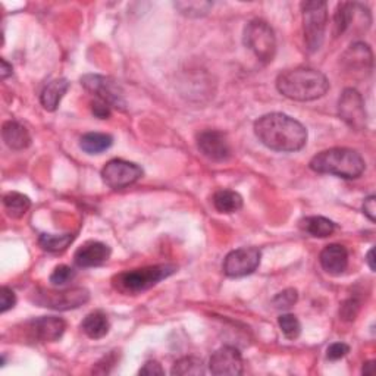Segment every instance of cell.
I'll return each mask as SVG.
<instances>
[{
  "instance_id": "cell-1",
  "label": "cell",
  "mask_w": 376,
  "mask_h": 376,
  "mask_svg": "<svg viewBox=\"0 0 376 376\" xmlns=\"http://www.w3.org/2000/svg\"><path fill=\"white\" fill-rule=\"evenodd\" d=\"M259 142L275 152H297L307 143V130L285 113H268L254 124Z\"/></svg>"
},
{
  "instance_id": "cell-2",
  "label": "cell",
  "mask_w": 376,
  "mask_h": 376,
  "mask_svg": "<svg viewBox=\"0 0 376 376\" xmlns=\"http://www.w3.org/2000/svg\"><path fill=\"white\" fill-rule=\"evenodd\" d=\"M276 89L290 101L312 102L326 94L329 83L321 71L312 68H294L278 75Z\"/></svg>"
},
{
  "instance_id": "cell-3",
  "label": "cell",
  "mask_w": 376,
  "mask_h": 376,
  "mask_svg": "<svg viewBox=\"0 0 376 376\" xmlns=\"http://www.w3.org/2000/svg\"><path fill=\"white\" fill-rule=\"evenodd\" d=\"M310 169L318 173H328L344 178V180H355L365 168V159L360 153L346 147H334L316 154L310 161Z\"/></svg>"
},
{
  "instance_id": "cell-4",
  "label": "cell",
  "mask_w": 376,
  "mask_h": 376,
  "mask_svg": "<svg viewBox=\"0 0 376 376\" xmlns=\"http://www.w3.org/2000/svg\"><path fill=\"white\" fill-rule=\"evenodd\" d=\"M176 272L173 265H154L118 273L113 287L124 294H138L150 290Z\"/></svg>"
},
{
  "instance_id": "cell-5",
  "label": "cell",
  "mask_w": 376,
  "mask_h": 376,
  "mask_svg": "<svg viewBox=\"0 0 376 376\" xmlns=\"http://www.w3.org/2000/svg\"><path fill=\"white\" fill-rule=\"evenodd\" d=\"M303 11V28H304V42L309 52L319 50L328 23V5L326 2L312 0V2H302Z\"/></svg>"
},
{
  "instance_id": "cell-6",
  "label": "cell",
  "mask_w": 376,
  "mask_h": 376,
  "mask_svg": "<svg viewBox=\"0 0 376 376\" xmlns=\"http://www.w3.org/2000/svg\"><path fill=\"white\" fill-rule=\"evenodd\" d=\"M244 45L263 64L273 61L276 55V37L272 27L262 21L253 19L244 28Z\"/></svg>"
},
{
  "instance_id": "cell-7",
  "label": "cell",
  "mask_w": 376,
  "mask_h": 376,
  "mask_svg": "<svg viewBox=\"0 0 376 376\" xmlns=\"http://www.w3.org/2000/svg\"><path fill=\"white\" fill-rule=\"evenodd\" d=\"M34 303L53 310L78 309L90 300V292L86 288L76 287L69 290H37L33 297Z\"/></svg>"
},
{
  "instance_id": "cell-8",
  "label": "cell",
  "mask_w": 376,
  "mask_h": 376,
  "mask_svg": "<svg viewBox=\"0 0 376 376\" xmlns=\"http://www.w3.org/2000/svg\"><path fill=\"white\" fill-rule=\"evenodd\" d=\"M81 86L89 93L96 96L97 101L109 105L110 108L125 110L127 102L124 98V93L112 78L97 74H87L81 76Z\"/></svg>"
},
{
  "instance_id": "cell-9",
  "label": "cell",
  "mask_w": 376,
  "mask_h": 376,
  "mask_svg": "<svg viewBox=\"0 0 376 376\" xmlns=\"http://www.w3.org/2000/svg\"><path fill=\"white\" fill-rule=\"evenodd\" d=\"M143 173V169L137 164L123 159H112L102 169V178L105 184L113 190H121L132 186L140 180Z\"/></svg>"
},
{
  "instance_id": "cell-10",
  "label": "cell",
  "mask_w": 376,
  "mask_h": 376,
  "mask_svg": "<svg viewBox=\"0 0 376 376\" xmlns=\"http://www.w3.org/2000/svg\"><path fill=\"white\" fill-rule=\"evenodd\" d=\"M262 253L256 247H243L231 251L224 261V272L229 278H241L253 273L261 265Z\"/></svg>"
},
{
  "instance_id": "cell-11",
  "label": "cell",
  "mask_w": 376,
  "mask_h": 376,
  "mask_svg": "<svg viewBox=\"0 0 376 376\" xmlns=\"http://www.w3.org/2000/svg\"><path fill=\"white\" fill-rule=\"evenodd\" d=\"M341 120L353 130L360 131L366 127V109L362 94L354 89H346L338 102Z\"/></svg>"
},
{
  "instance_id": "cell-12",
  "label": "cell",
  "mask_w": 376,
  "mask_h": 376,
  "mask_svg": "<svg viewBox=\"0 0 376 376\" xmlns=\"http://www.w3.org/2000/svg\"><path fill=\"white\" fill-rule=\"evenodd\" d=\"M197 147L203 156L213 162H224L231 157V144L224 132L205 130L197 135Z\"/></svg>"
},
{
  "instance_id": "cell-13",
  "label": "cell",
  "mask_w": 376,
  "mask_h": 376,
  "mask_svg": "<svg viewBox=\"0 0 376 376\" xmlns=\"http://www.w3.org/2000/svg\"><path fill=\"white\" fill-rule=\"evenodd\" d=\"M243 366L240 350L231 346L216 350L209 360V370L216 376H239L243 373Z\"/></svg>"
},
{
  "instance_id": "cell-14",
  "label": "cell",
  "mask_w": 376,
  "mask_h": 376,
  "mask_svg": "<svg viewBox=\"0 0 376 376\" xmlns=\"http://www.w3.org/2000/svg\"><path fill=\"white\" fill-rule=\"evenodd\" d=\"M28 329L35 340L42 343H55L62 338L67 329L64 319L56 316H43V318L34 319L28 324Z\"/></svg>"
},
{
  "instance_id": "cell-15",
  "label": "cell",
  "mask_w": 376,
  "mask_h": 376,
  "mask_svg": "<svg viewBox=\"0 0 376 376\" xmlns=\"http://www.w3.org/2000/svg\"><path fill=\"white\" fill-rule=\"evenodd\" d=\"M341 62L353 74H370L373 68V53L368 45L354 43L346 50Z\"/></svg>"
},
{
  "instance_id": "cell-16",
  "label": "cell",
  "mask_w": 376,
  "mask_h": 376,
  "mask_svg": "<svg viewBox=\"0 0 376 376\" xmlns=\"http://www.w3.org/2000/svg\"><path fill=\"white\" fill-rule=\"evenodd\" d=\"M110 247L101 241H87L75 251L74 262L80 268H96L109 261Z\"/></svg>"
},
{
  "instance_id": "cell-17",
  "label": "cell",
  "mask_w": 376,
  "mask_h": 376,
  "mask_svg": "<svg viewBox=\"0 0 376 376\" xmlns=\"http://www.w3.org/2000/svg\"><path fill=\"white\" fill-rule=\"evenodd\" d=\"M319 262L326 273L341 275L348 266V251L341 244H329L322 250Z\"/></svg>"
},
{
  "instance_id": "cell-18",
  "label": "cell",
  "mask_w": 376,
  "mask_h": 376,
  "mask_svg": "<svg viewBox=\"0 0 376 376\" xmlns=\"http://www.w3.org/2000/svg\"><path fill=\"white\" fill-rule=\"evenodd\" d=\"M2 137L5 144L12 150H24L31 144L28 130L16 121H8L4 124Z\"/></svg>"
},
{
  "instance_id": "cell-19",
  "label": "cell",
  "mask_w": 376,
  "mask_h": 376,
  "mask_svg": "<svg viewBox=\"0 0 376 376\" xmlns=\"http://www.w3.org/2000/svg\"><path fill=\"white\" fill-rule=\"evenodd\" d=\"M68 89H69V81L67 78H57V80L50 81L40 94L42 106L49 112H55L64 98V96L67 94Z\"/></svg>"
},
{
  "instance_id": "cell-20",
  "label": "cell",
  "mask_w": 376,
  "mask_h": 376,
  "mask_svg": "<svg viewBox=\"0 0 376 376\" xmlns=\"http://www.w3.org/2000/svg\"><path fill=\"white\" fill-rule=\"evenodd\" d=\"M81 329L89 336V338L101 340L109 334L110 322L108 319L106 313H103L102 310H96L86 316L81 324Z\"/></svg>"
},
{
  "instance_id": "cell-21",
  "label": "cell",
  "mask_w": 376,
  "mask_h": 376,
  "mask_svg": "<svg viewBox=\"0 0 376 376\" xmlns=\"http://www.w3.org/2000/svg\"><path fill=\"white\" fill-rule=\"evenodd\" d=\"M359 8L360 4H351V2H343L336 6L334 15V37L343 35L350 28Z\"/></svg>"
},
{
  "instance_id": "cell-22",
  "label": "cell",
  "mask_w": 376,
  "mask_h": 376,
  "mask_svg": "<svg viewBox=\"0 0 376 376\" xmlns=\"http://www.w3.org/2000/svg\"><path fill=\"white\" fill-rule=\"evenodd\" d=\"M212 203L220 213H234L243 207V197L232 190H217Z\"/></svg>"
},
{
  "instance_id": "cell-23",
  "label": "cell",
  "mask_w": 376,
  "mask_h": 376,
  "mask_svg": "<svg viewBox=\"0 0 376 376\" xmlns=\"http://www.w3.org/2000/svg\"><path fill=\"white\" fill-rule=\"evenodd\" d=\"M113 144V137L105 132H89L84 134L80 140V147L89 154H101L110 149Z\"/></svg>"
},
{
  "instance_id": "cell-24",
  "label": "cell",
  "mask_w": 376,
  "mask_h": 376,
  "mask_svg": "<svg viewBox=\"0 0 376 376\" xmlns=\"http://www.w3.org/2000/svg\"><path fill=\"white\" fill-rule=\"evenodd\" d=\"M300 227L304 232H307L316 239H326L335 231V224L324 216H309L300 222Z\"/></svg>"
},
{
  "instance_id": "cell-25",
  "label": "cell",
  "mask_w": 376,
  "mask_h": 376,
  "mask_svg": "<svg viewBox=\"0 0 376 376\" xmlns=\"http://www.w3.org/2000/svg\"><path fill=\"white\" fill-rule=\"evenodd\" d=\"M4 206L11 217L19 220V217H23L31 207V200L28 195L23 193L11 191L4 195Z\"/></svg>"
},
{
  "instance_id": "cell-26",
  "label": "cell",
  "mask_w": 376,
  "mask_h": 376,
  "mask_svg": "<svg viewBox=\"0 0 376 376\" xmlns=\"http://www.w3.org/2000/svg\"><path fill=\"white\" fill-rule=\"evenodd\" d=\"M74 240H75L74 234H61V235L42 234L38 237V244L49 253H59L67 250Z\"/></svg>"
},
{
  "instance_id": "cell-27",
  "label": "cell",
  "mask_w": 376,
  "mask_h": 376,
  "mask_svg": "<svg viewBox=\"0 0 376 376\" xmlns=\"http://www.w3.org/2000/svg\"><path fill=\"white\" fill-rule=\"evenodd\" d=\"M172 375H194V376H199L205 373V365L200 359L193 358V355H188V358H183L178 362H175L172 370Z\"/></svg>"
},
{
  "instance_id": "cell-28",
  "label": "cell",
  "mask_w": 376,
  "mask_h": 376,
  "mask_svg": "<svg viewBox=\"0 0 376 376\" xmlns=\"http://www.w3.org/2000/svg\"><path fill=\"white\" fill-rule=\"evenodd\" d=\"M278 325L288 340H297L302 334V324L294 314H281L278 318Z\"/></svg>"
},
{
  "instance_id": "cell-29",
  "label": "cell",
  "mask_w": 376,
  "mask_h": 376,
  "mask_svg": "<svg viewBox=\"0 0 376 376\" xmlns=\"http://www.w3.org/2000/svg\"><path fill=\"white\" fill-rule=\"evenodd\" d=\"M175 8L186 16L197 18V16L206 15L209 9L212 8V4L210 2H178L175 4Z\"/></svg>"
},
{
  "instance_id": "cell-30",
  "label": "cell",
  "mask_w": 376,
  "mask_h": 376,
  "mask_svg": "<svg viewBox=\"0 0 376 376\" xmlns=\"http://www.w3.org/2000/svg\"><path fill=\"white\" fill-rule=\"evenodd\" d=\"M76 276V272L71 268V266H67V265H59L55 268V270L52 272L50 275V284L55 285V287H64L67 285L68 283H71L74 278Z\"/></svg>"
},
{
  "instance_id": "cell-31",
  "label": "cell",
  "mask_w": 376,
  "mask_h": 376,
  "mask_svg": "<svg viewBox=\"0 0 376 376\" xmlns=\"http://www.w3.org/2000/svg\"><path fill=\"white\" fill-rule=\"evenodd\" d=\"M297 299H299V294H297V290L287 288V290L278 292L273 297L272 304H273L275 309H278V310H288L297 303Z\"/></svg>"
},
{
  "instance_id": "cell-32",
  "label": "cell",
  "mask_w": 376,
  "mask_h": 376,
  "mask_svg": "<svg viewBox=\"0 0 376 376\" xmlns=\"http://www.w3.org/2000/svg\"><path fill=\"white\" fill-rule=\"evenodd\" d=\"M359 312H360V303L355 299H348L343 303V306L340 309V316H341L343 321L351 322L358 318Z\"/></svg>"
},
{
  "instance_id": "cell-33",
  "label": "cell",
  "mask_w": 376,
  "mask_h": 376,
  "mask_svg": "<svg viewBox=\"0 0 376 376\" xmlns=\"http://www.w3.org/2000/svg\"><path fill=\"white\" fill-rule=\"evenodd\" d=\"M15 304H16L15 292L8 287H2V290H0V312L6 313L8 310L13 309Z\"/></svg>"
},
{
  "instance_id": "cell-34",
  "label": "cell",
  "mask_w": 376,
  "mask_h": 376,
  "mask_svg": "<svg viewBox=\"0 0 376 376\" xmlns=\"http://www.w3.org/2000/svg\"><path fill=\"white\" fill-rule=\"evenodd\" d=\"M350 353V347L344 343H334L326 350V358L329 360H340Z\"/></svg>"
},
{
  "instance_id": "cell-35",
  "label": "cell",
  "mask_w": 376,
  "mask_h": 376,
  "mask_svg": "<svg viewBox=\"0 0 376 376\" xmlns=\"http://www.w3.org/2000/svg\"><path fill=\"white\" fill-rule=\"evenodd\" d=\"M91 112L96 118H98V120H108V118H110L112 115V108L101 101H94L91 103Z\"/></svg>"
},
{
  "instance_id": "cell-36",
  "label": "cell",
  "mask_w": 376,
  "mask_h": 376,
  "mask_svg": "<svg viewBox=\"0 0 376 376\" xmlns=\"http://www.w3.org/2000/svg\"><path fill=\"white\" fill-rule=\"evenodd\" d=\"M165 370L162 369L161 363L156 362V360H149L144 363V366L140 369V375H149V376H154V375H164Z\"/></svg>"
},
{
  "instance_id": "cell-37",
  "label": "cell",
  "mask_w": 376,
  "mask_h": 376,
  "mask_svg": "<svg viewBox=\"0 0 376 376\" xmlns=\"http://www.w3.org/2000/svg\"><path fill=\"white\" fill-rule=\"evenodd\" d=\"M363 213L369 217V221H376V197L369 195L363 203Z\"/></svg>"
},
{
  "instance_id": "cell-38",
  "label": "cell",
  "mask_w": 376,
  "mask_h": 376,
  "mask_svg": "<svg viewBox=\"0 0 376 376\" xmlns=\"http://www.w3.org/2000/svg\"><path fill=\"white\" fill-rule=\"evenodd\" d=\"M2 80H6L9 75H12V65H9L5 59H2Z\"/></svg>"
},
{
  "instance_id": "cell-39",
  "label": "cell",
  "mask_w": 376,
  "mask_h": 376,
  "mask_svg": "<svg viewBox=\"0 0 376 376\" xmlns=\"http://www.w3.org/2000/svg\"><path fill=\"white\" fill-rule=\"evenodd\" d=\"M373 369H375V362H373V360L366 362V363H363L362 373H363V375H372V373H373Z\"/></svg>"
},
{
  "instance_id": "cell-40",
  "label": "cell",
  "mask_w": 376,
  "mask_h": 376,
  "mask_svg": "<svg viewBox=\"0 0 376 376\" xmlns=\"http://www.w3.org/2000/svg\"><path fill=\"white\" fill-rule=\"evenodd\" d=\"M373 254H375V250L370 249L369 253H368V256H366V262H368V265H369V268H370L372 272H375V259H373Z\"/></svg>"
}]
</instances>
